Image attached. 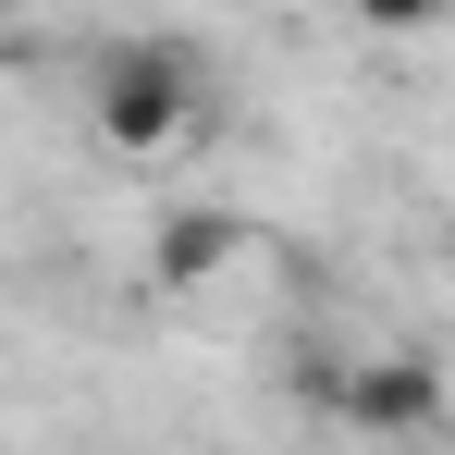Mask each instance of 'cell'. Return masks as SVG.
<instances>
[{
    "label": "cell",
    "mask_w": 455,
    "mask_h": 455,
    "mask_svg": "<svg viewBox=\"0 0 455 455\" xmlns=\"http://www.w3.org/2000/svg\"><path fill=\"white\" fill-rule=\"evenodd\" d=\"M210 124V50L197 37H111L86 62V136L111 160H172Z\"/></svg>",
    "instance_id": "6da1fadb"
},
{
    "label": "cell",
    "mask_w": 455,
    "mask_h": 455,
    "mask_svg": "<svg viewBox=\"0 0 455 455\" xmlns=\"http://www.w3.org/2000/svg\"><path fill=\"white\" fill-rule=\"evenodd\" d=\"M345 431H370V443L443 431V370H431V357H357V370H345Z\"/></svg>",
    "instance_id": "7a4b0ae2"
},
{
    "label": "cell",
    "mask_w": 455,
    "mask_h": 455,
    "mask_svg": "<svg viewBox=\"0 0 455 455\" xmlns=\"http://www.w3.org/2000/svg\"><path fill=\"white\" fill-rule=\"evenodd\" d=\"M234 259H246V222H234V210H172V222L148 234V283L160 296H210Z\"/></svg>",
    "instance_id": "3957f363"
},
{
    "label": "cell",
    "mask_w": 455,
    "mask_h": 455,
    "mask_svg": "<svg viewBox=\"0 0 455 455\" xmlns=\"http://www.w3.org/2000/svg\"><path fill=\"white\" fill-rule=\"evenodd\" d=\"M283 406H296V419H345V357L296 345V357H283Z\"/></svg>",
    "instance_id": "277c9868"
},
{
    "label": "cell",
    "mask_w": 455,
    "mask_h": 455,
    "mask_svg": "<svg viewBox=\"0 0 455 455\" xmlns=\"http://www.w3.org/2000/svg\"><path fill=\"white\" fill-rule=\"evenodd\" d=\"M443 283H455V222H443Z\"/></svg>",
    "instance_id": "5b68a950"
},
{
    "label": "cell",
    "mask_w": 455,
    "mask_h": 455,
    "mask_svg": "<svg viewBox=\"0 0 455 455\" xmlns=\"http://www.w3.org/2000/svg\"><path fill=\"white\" fill-rule=\"evenodd\" d=\"M0 50H12V12H0Z\"/></svg>",
    "instance_id": "8992f818"
}]
</instances>
